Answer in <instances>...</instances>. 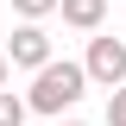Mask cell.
<instances>
[{
    "mask_svg": "<svg viewBox=\"0 0 126 126\" xmlns=\"http://www.w3.org/2000/svg\"><path fill=\"white\" fill-rule=\"evenodd\" d=\"M82 94H88V69H82V63H69V57H63V63L50 57L44 69H32V94H25V107L57 120L63 107H76Z\"/></svg>",
    "mask_w": 126,
    "mask_h": 126,
    "instance_id": "6da1fadb",
    "label": "cell"
},
{
    "mask_svg": "<svg viewBox=\"0 0 126 126\" xmlns=\"http://www.w3.org/2000/svg\"><path fill=\"white\" fill-rule=\"evenodd\" d=\"M82 69H88V82L94 88H120L126 82V44L120 38H88V57H82Z\"/></svg>",
    "mask_w": 126,
    "mask_h": 126,
    "instance_id": "7a4b0ae2",
    "label": "cell"
},
{
    "mask_svg": "<svg viewBox=\"0 0 126 126\" xmlns=\"http://www.w3.org/2000/svg\"><path fill=\"white\" fill-rule=\"evenodd\" d=\"M6 63H13V69H44V63H50V32H44V19H19L13 44H6Z\"/></svg>",
    "mask_w": 126,
    "mask_h": 126,
    "instance_id": "3957f363",
    "label": "cell"
},
{
    "mask_svg": "<svg viewBox=\"0 0 126 126\" xmlns=\"http://www.w3.org/2000/svg\"><path fill=\"white\" fill-rule=\"evenodd\" d=\"M57 13H63V25H76V32H101L107 0H57Z\"/></svg>",
    "mask_w": 126,
    "mask_h": 126,
    "instance_id": "277c9868",
    "label": "cell"
},
{
    "mask_svg": "<svg viewBox=\"0 0 126 126\" xmlns=\"http://www.w3.org/2000/svg\"><path fill=\"white\" fill-rule=\"evenodd\" d=\"M25 94H13V88H0V126H25Z\"/></svg>",
    "mask_w": 126,
    "mask_h": 126,
    "instance_id": "5b68a950",
    "label": "cell"
},
{
    "mask_svg": "<svg viewBox=\"0 0 126 126\" xmlns=\"http://www.w3.org/2000/svg\"><path fill=\"white\" fill-rule=\"evenodd\" d=\"M13 13H19V19H50L57 0H13Z\"/></svg>",
    "mask_w": 126,
    "mask_h": 126,
    "instance_id": "8992f818",
    "label": "cell"
},
{
    "mask_svg": "<svg viewBox=\"0 0 126 126\" xmlns=\"http://www.w3.org/2000/svg\"><path fill=\"white\" fill-rule=\"evenodd\" d=\"M107 126H126V82L107 94Z\"/></svg>",
    "mask_w": 126,
    "mask_h": 126,
    "instance_id": "52a82bcc",
    "label": "cell"
},
{
    "mask_svg": "<svg viewBox=\"0 0 126 126\" xmlns=\"http://www.w3.org/2000/svg\"><path fill=\"white\" fill-rule=\"evenodd\" d=\"M0 88H6V50H0Z\"/></svg>",
    "mask_w": 126,
    "mask_h": 126,
    "instance_id": "ba28073f",
    "label": "cell"
},
{
    "mask_svg": "<svg viewBox=\"0 0 126 126\" xmlns=\"http://www.w3.org/2000/svg\"><path fill=\"white\" fill-rule=\"evenodd\" d=\"M57 126H82V120H57Z\"/></svg>",
    "mask_w": 126,
    "mask_h": 126,
    "instance_id": "9c48e42d",
    "label": "cell"
}]
</instances>
